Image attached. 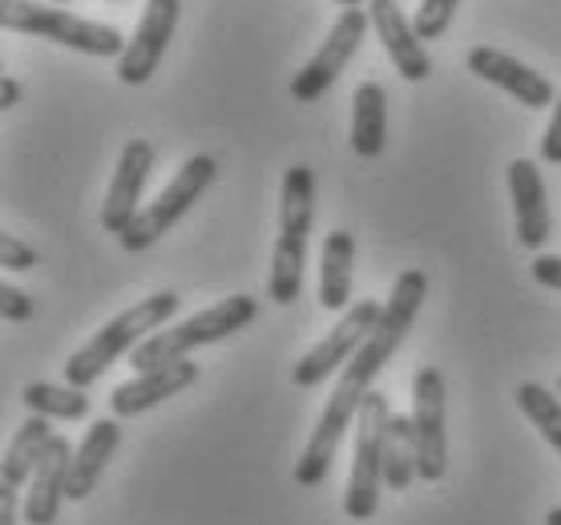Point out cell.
Wrapping results in <instances>:
<instances>
[{"mask_svg":"<svg viewBox=\"0 0 561 525\" xmlns=\"http://www.w3.org/2000/svg\"><path fill=\"white\" fill-rule=\"evenodd\" d=\"M215 174H218V162L210 155H194L186 167L170 179V186L158 198H153L146 210H141L134 222L126 227V235H122V247L126 251H146L150 243H158L162 235L179 222L186 210H191L198 198L206 194V186L215 182Z\"/></svg>","mask_w":561,"mask_h":525,"instance_id":"cell-7","label":"cell"},{"mask_svg":"<svg viewBox=\"0 0 561 525\" xmlns=\"http://www.w3.org/2000/svg\"><path fill=\"white\" fill-rule=\"evenodd\" d=\"M182 16V0H146V13H141L134 37H129L126 53L117 57V78L126 85H146L153 78V69L162 61L174 28Z\"/></svg>","mask_w":561,"mask_h":525,"instance_id":"cell-11","label":"cell"},{"mask_svg":"<svg viewBox=\"0 0 561 525\" xmlns=\"http://www.w3.org/2000/svg\"><path fill=\"white\" fill-rule=\"evenodd\" d=\"M558 392H561V385H558Z\"/></svg>","mask_w":561,"mask_h":525,"instance_id":"cell-35","label":"cell"},{"mask_svg":"<svg viewBox=\"0 0 561 525\" xmlns=\"http://www.w3.org/2000/svg\"><path fill=\"white\" fill-rule=\"evenodd\" d=\"M469 73H477L481 81L505 90L510 98H517L522 105H529V110H541V105L558 102L553 81L541 78L537 69H529V65L517 61V57H510V53L489 49V45H477V49L469 53Z\"/></svg>","mask_w":561,"mask_h":525,"instance_id":"cell-14","label":"cell"},{"mask_svg":"<svg viewBox=\"0 0 561 525\" xmlns=\"http://www.w3.org/2000/svg\"><path fill=\"white\" fill-rule=\"evenodd\" d=\"M179 304H182V299L174 292H158V295H150V299L134 304L129 311H122L117 320H110L102 332L93 335L90 344H81L73 356H69V364H65L69 385H73V388L98 385V380L105 376V368H110L122 352H134V347L146 344V340H150L162 323L174 320Z\"/></svg>","mask_w":561,"mask_h":525,"instance_id":"cell-3","label":"cell"},{"mask_svg":"<svg viewBox=\"0 0 561 525\" xmlns=\"http://www.w3.org/2000/svg\"><path fill=\"white\" fill-rule=\"evenodd\" d=\"M412 424L421 445V477L440 481L448 469V441H445V376L424 364L412 380Z\"/></svg>","mask_w":561,"mask_h":525,"instance_id":"cell-10","label":"cell"},{"mask_svg":"<svg viewBox=\"0 0 561 525\" xmlns=\"http://www.w3.org/2000/svg\"><path fill=\"white\" fill-rule=\"evenodd\" d=\"M0 316L9 323H28L33 320V299L25 292H16L13 283L0 287Z\"/></svg>","mask_w":561,"mask_h":525,"instance_id":"cell-27","label":"cell"},{"mask_svg":"<svg viewBox=\"0 0 561 525\" xmlns=\"http://www.w3.org/2000/svg\"><path fill=\"white\" fill-rule=\"evenodd\" d=\"M316 222V174L311 167H291L283 174L279 191V239H275V255H271L267 292L271 299L287 308L304 292V263H307V235Z\"/></svg>","mask_w":561,"mask_h":525,"instance_id":"cell-2","label":"cell"},{"mask_svg":"<svg viewBox=\"0 0 561 525\" xmlns=\"http://www.w3.org/2000/svg\"><path fill=\"white\" fill-rule=\"evenodd\" d=\"M534 279L549 292H561V255H537L534 259Z\"/></svg>","mask_w":561,"mask_h":525,"instance_id":"cell-29","label":"cell"},{"mask_svg":"<svg viewBox=\"0 0 561 525\" xmlns=\"http://www.w3.org/2000/svg\"><path fill=\"white\" fill-rule=\"evenodd\" d=\"M541 162L561 167V98L553 102V117H549V129L541 138Z\"/></svg>","mask_w":561,"mask_h":525,"instance_id":"cell-28","label":"cell"},{"mask_svg":"<svg viewBox=\"0 0 561 525\" xmlns=\"http://www.w3.org/2000/svg\"><path fill=\"white\" fill-rule=\"evenodd\" d=\"M424 295H428V275H424L421 267L400 271V279L392 283V295H388V304H383V316H380V323H376V332H371L368 344L344 364V376L335 380L332 400H328V409L319 416L316 433H311V441L304 445V457L295 465V481L304 489H316L328 481L335 453H340V445H344V436H347V424L359 416L371 385H376V376H380L383 364L396 356V347L404 344V335L412 332V323L421 316Z\"/></svg>","mask_w":561,"mask_h":525,"instance_id":"cell-1","label":"cell"},{"mask_svg":"<svg viewBox=\"0 0 561 525\" xmlns=\"http://www.w3.org/2000/svg\"><path fill=\"white\" fill-rule=\"evenodd\" d=\"M412 477H421V445H416V424L412 416H396L388 421V445H383V486L404 493Z\"/></svg>","mask_w":561,"mask_h":525,"instance_id":"cell-21","label":"cell"},{"mask_svg":"<svg viewBox=\"0 0 561 525\" xmlns=\"http://www.w3.org/2000/svg\"><path fill=\"white\" fill-rule=\"evenodd\" d=\"M352 255H356L352 231H332L323 239V259H319V304L328 311H347V304H352Z\"/></svg>","mask_w":561,"mask_h":525,"instance_id":"cell-19","label":"cell"},{"mask_svg":"<svg viewBox=\"0 0 561 525\" xmlns=\"http://www.w3.org/2000/svg\"><path fill=\"white\" fill-rule=\"evenodd\" d=\"M510 198L513 215H517V239L529 251H541L549 239V206H546V182L537 174V162L529 158H513L510 162Z\"/></svg>","mask_w":561,"mask_h":525,"instance_id":"cell-16","label":"cell"},{"mask_svg":"<svg viewBox=\"0 0 561 525\" xmlns=\"http://www.w3.org/2000/svg\"><path fill=\"white\" fill-rule=\"evenodd\" d=\"M25 404L33 416H49V421H85L90 416V397L85 388H65V385H28Z\"/></svg>","mask_w":561,"mask_h":525,"instance_id":"cell-23","label":"cell"},{"mask_svg":"<svg viewBox=\"0 0 561 525\" xmlns=\"http://www.w3.org/2000/svg\"><path fill=\"white\" fill-rule=\"evenodd\" d=\"M546 525H561V505H558V510L546 513Z\"/></svg>","mask_w":561,"mask_h":525,"instance_id":"cell-32","label":"cell"},{"mask_svg":"<svg viewBox=\"0 0 561 525\" xmlns=\"http://www.w3.org/2000/svg\"><path fill=\"white\" fill-rule=\"evenodd\" d=\"M0 263H4L9 271H33L37 267V251H33L28 243H21L16 235L4 231L0 235Z\"/></svg>","mask_w":561,"mask_h":525,"instance_id":"cell-26","label":"cell"},{"mask_svg":"<svg viewBox=\"0 0 561 525\" xmlns=\"http://www.w3.org/2000/svg\"><path fill=\"white\" fill-rule=\"evenodd\" d=\"M517 404H522V412L529 416V424H534L537 433L561 453V397L558 392H549V388L537 385V380H525V385L517 388Z\"/></svg>","mask_w":561,"mask_h":525,"instance_id":"cell-24","label":"cell"},{"mask_svg":"<svg viewBox=\"0 0 561 525\" xmlns=\"http://www.w3.org/2000/svg\"><path fill=\"white\" fill-rule=\"evenodd\" d=\"M16 102H21V85L13 81V73H4L0 78V110H13Z\"/></svg>","mask_w":561,"mask_h":525,"instance_id":"cell-30","label":"cell"},{"mask_svg":"<svg viewBox=\"0 0 561 525\" xmlns=\"http://www.w3.org/2000/svg\"><path fill=\"white\" fill-rule=\"evenodd\" d=\"M460 0H421V9L412 16V25H416V37L421 41H436L453 25V13H457Z\"/></svg>","mask_w":561,"mask_h":525,"instance_id":"cell-25","label":"cell"},{"mask_svg":"<svg viewBox=\"0 0 561 525\" xmlns=\"http://www.w3.org/2000/svg\"><path fill=\"white\" fill-rule=\"evenodd\" d=\"M368 25H371V16L364 13V9H344V13L335 16V25H332V33H328V41H323L316 57H311V61L295 73V81H291L295 102L311 105V102H319L323 93L332 90L335 81H340V73L347 69V61L356 57L359 41H364Z\"/></svg>","mask_w":561,"mask_h":525,"instance_id":"cell-9","label":"cell"},{"mask_svg":"<svg viewBox=\"0 0 561 525\" xmlns=\"http://www.w3.org/2000/svg\"><path fill=\"white\" fill-rule=\"evenodd\" d=\"M13 493H16V489H0V525H16Z\"/></svg>","mask_w":561,"mask_h":525,"instance_id":"cell-31","label":"cell"},{"mask_svg":"<svg viewBox=\"0 0 561 525\" xmlns=\"http://www.w3.org/2000/svg\"><path fill=\"white\" fill-rule=\"evenodd\" d=\"M359 433H356V457H352V477H347L344 510L352 522H368L376 505H380V486H383V445H388V397L368 392L364 409H359Z\"/></svg>","mask_w":561,"mask_h":525,"instance_id":"cell-6","label":"cell"},{"mask_svg":"<svg viewBox=\"0 0 561 525\" xmlns=\"http://www.w3.org/2000/svg\"><path fill=\"white\" fill-rule=\"evenodd\" d=\"M150 170H153V146L146 138H134L122 146V155H117V170H114V182H110V194H105V206H102V227L105 235H126V227L134 218L141 215V191H146V182H150Z\"/></svg>","mask_w":561,"mask_h":525,"instance_id":"cell-12","label":"cell"},{"mask_svg":"<svg viewBox=\"0 0 561 525\" xmlns=\"http://www.w3.org/2000/svg\"><path fill=\"white\" fill-rule=\"evenodd\" d=\"M255 316H259V299H251V295H230V299L198 311L191 320L153 332L146 344H138L129 352V364H134V372H153V368H167V364H179L194 347L243 332L247 323H255Z\"/></svg>","mask_w":561,"mask_h":525,"instance_id":"cell-4","label":"cell"},{"mask_svg":"<svg viewBox=\"0 0 561 525\" xmlns=\"http://www.w3.org/2000/svg\"><path fill=\"white\" fill-rule=\"evenodd\" d=\"M49 4H65V0H49Z\"/></svg>","mask_w":561,"mask_h":525,"instance_id":"cell-34","label":"cell"},{"mask_svg":"<svg viewBox=\"0 0 561 525\" xmlns=\"http://www.w3.org/2000/svg\"><path fill=\"white\" fill-rule=\"evenodd\" d=\"M194 380H198V364H191V359H179V364H167V368H153V372H138L134 380L114 388L110 409H114V416H138V412L186 392Z\"/></svg>","mask_w":561,"mask_h":525,"instance_id":"cell-15","label":"cell"},{"mask_svg":"<svg viewBox=\"0 0 561 525\" xmlns=\"http://www.w3.org/2000/svg\"><path fill=\"white\" fill-rule=\"evenodd\" d=\"M117 441H122V429H117V421L102 416V421L90 424V433H85V441L77 445L73 461H69L65 498H69V501H85V498H90L93 489H98V481H102L105 465L114 461Z\"/></svg>","mask_w":561,"mask_h":525,"instance_id":"cell-18","label":"cell"},{"mask_svg":"<svg viewBox=\"0 0 561 525\" xmlns=\"http://www.w3.org/2000/svg\"><path fill=\"white\" fill-rule=\"evenodd\" d=\"M380 316H383V304H376V299H359V304H352V308L344 311V320L335 323L332 332L323 335V340L295 364V372H291L295 385L299 388L323 385L340 364H347L359 347L368 344V335L376 332Z\"/></svg>","mask_w":561,"mask_h":525,"instance_id":"cell-8","label":"cell"},{"mask_svg":"<svg viewBox=\"0 0 561 525\" xmlns=\"http://www.w3.org/2000/svg\"><path fill=\"white\" fill-rule=\"evenodd\" d=\"M69 461H73V445L65 436H53V445L45 448L37 473L28 481V498H25L28 525L57 522V510H61L65 501V481H69Z\"/></svg>","mask_w":561,"mask_h":525,"instance_id":"cell-17","label":"cell"},{"mask_svg":"<svg viewBox=\"0 0 561 525\" xmlns=\"http://www.w3.org/2000/svg\"><path fill=\"white\" fill-rule=\"evenodd\" d=\"M0 25L9 33L45 37L53 45H65V49L90 53V57H122L129 45L114 25L81 21L57 4H37V0H0Z\"/></svg>","mask_w":561,"mask_h":525,"instance_id":"cell-5","label":"cell"},{"mask_svg":"<svg viewBox=\"0 0 561 525\" xmlns=\"http://www.w3.org/2000/svg\"><path fill=\"white\" fill-rule=\"evenodd\" d=\"M368 16H371V28H376L380 45L388 49V57H392L396 73L404 81H412V85H421V81L433 73V57L424 49V41L416 37V25L400 13L396 0H368Z\"/></svg>","mask_w":561,"mask_h":525,"instance_id":"cell-13","label":"cell"},{"mask_svg":"<svg viewBox=\"0 0 561 525\" xmlns=\"http://www.w3.org/2000/svg\"><path fill=\"white\" fill-rule=\"evenodd\" d=\"M340 9H364V0H335Z\"/></svg>","mask_w":561,"mask_h":525,"instance_id":"cell-33","label":"cell"},{"mask_svg":"<svg viewBox=\"0 0 561 525\" xmlns=\"http://www.w3.org/2000/svg\"><path fill=\"white\" fill-rule=\"evenodd\" d=\"M53 436L57 433L49 429V416H28V421L16 429L9 453H4V465H0V489H21L25 481H33L41 457H45V448L53 445Z\"/></svg>","mask_w":561,"mask_h":525,"instance_id":"cell-20","label":"cell"},{"mask_svg":"<svg viewBox=\"0 0 561 525\" xmlns=\"http://www.w3.org/2000/svg\"><path fill=\"white\" fill-rule=\"evenodd\" d=\"M383 93L380 81H364L352 98V150L359 158H380L383 155Z\"/></svg>","mask_w":561,"mask_h":525,"instance_id":"cell-22","label":"cell"}]
</instances>
